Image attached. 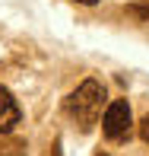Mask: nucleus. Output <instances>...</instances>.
Wrapping results in <instances>:
<instances>
[{"label": "nucleus", "instance_id": "f257e3e1", "mask_svg": "<svg viewBox=\"0 0 149 156\" xmlns=\"http://www.w3.org/2000/svg\"><path fill=\"white\" fill-rule=\"evenodd\" d=\"M102 105H105V86L95 76L83 80L73 93L63 99V112H67L70 121L80 124V131H92V124L102 115Z\"/></svg>", "mask_w": 149, "mask_h": 156}, {"label": "nucleus", "instance_id": "f03ea898", "mask_svg": "<svg viewBox=\"0 0 149 156\" xmlns=\"http://www.w3.org/2000/svg\"><path fill=\"white\" fill-rule=\"evenodd\" d=\"M130 124H133V115H130V105L127 99H114V102L105 108V118H102V131L108 140H124L130 134Z\"/></svg>", "mask_w": 149, "mask_h": 156}, {"label": "nucleus", "instance_id": "7ed1b4c3", "mask_svg": "<svg viewBox=\"0 0 149 156\" xmlns=\"http://www.w3.org/2000/svg\"><path fill=\"white\" fill-rule=\"evenodd\" d=\"M19 118H22V112H19L13 93L6 86H0V134H10L13 127L19 124Z\"/></svg>", "mask_w": 149, "mask_h": 156}, {"label": "nucleus", "instance_id": "20e7f679", "mask_svg": "<svg viewBox=\"0 0 149 156\" xmlns=\"http://www.w3.org/2000/svg\"><path fill=\"white\" fill-rule=\"evenodd\" d=\"M25 140H0V156H22Z\"/></svg>", "mask_w": 149, "mask_h": 156}, {"label": "nucleus", "instance_id": "39448f33", "mask_svg": "<svg viewBox=\"0 0 149 156\" xmlns=\"http://www.w3.org/2000/svg\"><path fill=\"white\" fill-rule=\"evenodd\" d=\"M127 16H133L137 23H149V0L146 3H130L127 6Z\"/></svg>", "mask_w": 149, "mask_h": 156}, {"label": "nucleus", "instance_id": "423d86ee", "mask_svg": "<svg viewBox=\"0 0 149 156\" xmlns=\"http://www.w3.org/2000/svg\"><path fill=\"white\" fill-rule=\"evenodd\" d=\"M140 137H143L146 144H149V115L143 118V121H140Z\"/></svg>", "mask_w": 149, "mask_h": 156}, {"label": "nucleus", "instance_id": "0eeeda50", "mask_svg": "<svg viewBox=\"0 0 149 156\" xmlns=\"http://www.w3.org/2000/svg\"><path fill=\"white\" fill-rule=\"evenodd\" d=\"M76 3H86V6H95L98 0H76Z\"/></svg>", "mask_w": 149, "mask_h": 156}, {"label": "nucleus", "instance_id": "6e6552de", "mask_svg": "<svg viewBox=\"0 0 149 156\" xmlns=\"http://www.w3.org/2000/svg\"><path fill=\"white\" fill-rule=\"evenodd\" d=\"M98 156H108V153H98Z\"/></svg>", "mask_w": 149, "mask_h": 156}]
</instances>
